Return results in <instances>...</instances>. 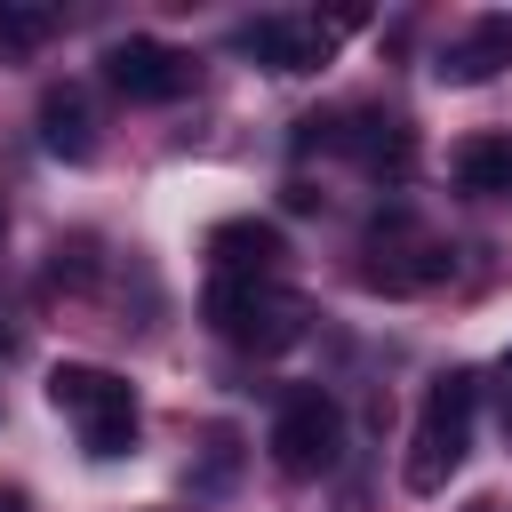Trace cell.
<instances>
[{
    "instance_id": "1",
    "label": "cell",
    "mask_w": 512,
    "mask_h": 512,
    "mask_svg": "<svg viewBox=\"0 0 512 512\" xmlns=\"http://www.w3.org/2000/svg\"><path fill=\"white\" fill-rule=\"evenodd\" d=\"M472 416H480V376H472V368L432 376V392H424V408H416V424H408V464H400V480H408L416 496H440V488H448V472H456L464 448H472Z\"/></svg>"
},
{
    "instance_id": "2",
    "label": "cell",
    "mask_w": 512,
    "mask_h": 512,
    "mask_svg": "<svg viewBox=\"0 0 512 512\" xmlns=\"http://www.w3.org/2000/svg\"><path fill=\"white\" fill-rule=\"evenodd\" d=\"M48 400H56V416H72V432H80V448L96 464L136 448V392H128V376L64 360V368H48Z\"/></svg>"
},
{
    "instance_id": "3",
    "label": "cell",
    "mask_w": 512,
    "mask_h": 512,
    "mask_svg": "<svg viewBox=\"0 0 512 512\" xmlns=\"http://www.w3.org/2000/svg\"><path fill=\"white\" fill-rule=\"evenodd\" d=\"M200 312L240 352H288L304 336V296H288L280 280H232V272H216L208 296H200Z\"/></svg>"
},
{
    "instance_id": "4",
    "label": "cell",
    "mask_w": 512,
    "mask_h": 512,
    "mask_svg": "<svg viewBox=\"0 0 512 512\" xmlns=\"http://www.w3.org/2000/svg\"><path fill=\"white\" fill-rule=\"evenodd\" d=\"M456 272V256H448V240H432L416 216H376L368 224V240H360V280L368 288H384V296H424V288H440Z\"/></svg>"
},
{
    "instance_id": "5",
    "label": "cell",
    "mask_w": 512,
    "mask_h": 512,
    "mask_svg": "<svg viewBox=\"0 0 512 512\" xmlns=\"http://www.w3.org/2000/svg\"><path fill=\"white\" fill-rule=\"evenodd\" d=\"M336 456H344V408L320 384L288 392L280 416H272V464L288 480H320V472H336Z\"/></svg>"
},
{
    "instance_id": "6",
    "label": "cell",
    "mask_w": 512,
    "mask_h": 512,
    "mask_svg": "<svg viewBox=\"0 0 512 512\" xmlns=\"http://www.w3.org/2000/svg\"><path fill=\"white\" fill-rule=\"evenodd\" d=\"M352 24H360L352 8L328 16V24H320V16H256V24H240V48H248L264 72H320Z\"/></svg>"
},
{
    "instance_id": "7",
    "label": "cell",
    "mask_w": 512,
    "mask_h": 512,
    "mask_svg": "<svg viewBox=\"0 0 512 512\" xmlns=\"http://www.w3.org/2000/svg\"><path fill=\"white\" fill-rule=\"evenodd\" d=\"M104 80H112L128 104H176V96L192 88V56H184V48H168V40L128 32V40H112V48H104Z\"/></svg>"
},
{
    "instance_id": "8",
    "label": "cell",
    "mask_w": 512,
    "mask_h": 512,
    "mask_svg": "<svg viewBox=\"0 0 512 512\" xmlns=\"http://www.w3.org/2000/svg\"><path fill=\"white\" fill-rule=\"evenodd\" d=\"M336 144H344L368 176H384V184H408V168H416V136H408L400 112H344V120H336Z\"/></svg>"
},
{
    "instance_id": "9",
    "label": "cell",
    "mask_w": 512,
    "mask_h": 512,
    "mask_svg": "<svg viewBox=\"0 0 512 512\" xmlns=\"http://www.w3.org/2000/svg\"><path fill=\"white\" fill-rule=\"evenodd\" d=\"M504 64H512V16H480L472 32H456V40L440 48L432 72H440L448 88H480V80H496Z\"/></svg>"
},
{
    "instance_id": "10",
    "label": "cell",
    "mask_w": 512,
    "mask_h": 512,
    "mask_svg": "<svg viewBox=\"0 0 512 512\" xmlns=\"http://www.w3.org/2000/svg\"><path fill=\"white\" fill-rule=\"evenodd\" d=\"M208 256H216V272H232V280H272L288 248H280V232H272V224L232 216V224H216V232H208Z\"/></svg>"
},
{
    "instance_id": "11",
    "label": "cell",
    "mask_w": 512,
    "mask_h": 512,
    "mask_svg": "<svg viewBox=\"0 0 512 512\" xmlns=\"http://www.w3.org/2000/svg\"><path fill=\"white\" fill-rule=\"evenodd\" d=\"M40 144H48L56 160H88V152H96V112H88V96H80L72 80H56V88L40 96Z\"/></svg>"
},
{
    "instance_id": "12",
    "label": "cell",
    "mask_w": 512,
    "mask_h": 512,
    "mask_svg": "<svg viewBox=\"0 0 512 512\" xmlns=\"http://www.w3.org/2000/svg\"><path fill=\"white\" fill-rule=\"evenodd\" d=\"M456 184H464V192H512V136H472V144H456Z\"/></svg>"
},
{
    "instance_id": "13",
    "label": "cell",
    "mask_w": 512,
    "mask_h": 512,
    "mask_svg": "<svg viewBox=\"0 0 512 512\" xmlns=\"http://www.w3.org/2000/svg\"><path fill=\"white\" fill-rule=\"evenodd\" d=\"M48 32H56V8H40V0H0V48H8V56H32Z\"/></svg>"
},
{
    "instance_id": "14",
    "label": "cell",
    "mask_w": 512,
    "mask_h": 512,
    "mask_svg": "<svg viewBox=\"0 0 512 512\" xmlns=\"http://www.w3.org/2000/svg\"><path fill=\"white\" fill-rule=\"evenodd\" d=\"M464 512H504V504H496V496H472V504H464Z\"/></svg>"
},
{
    "instance_id": "15",
    "label": "cell",
    "mask_w": 512,
    "mask_h": 512,
    "mask_svg": "<svg viewBox=\"0 0 512 512\" xmlns=\"http://www.w3.org/2000/svg\"><path fill=\"white\" fill-rule=\"evenodd\" d=\"M8 344H16V336H8V320H0V360H8Z\"/></svg>"
},
{
    "instance_id": "16",
    "label": "cell",
    "mask_w": 512,
    "mask_h": 512,
    "mask_svg": "<svg viewBox=\"0 0 512 512\" xmlns=\"http://www.w3.org/2000/svg\"><path fill=\"white\" fill-rule=\"evenodd\" d=\"M504 392H512V360H504ZM504 424H512V408H504Z\"/></svg>"
},
{
    "instance_id": "17",
    "label": "cell",
    "mask_w": 512,
    "mask_h": 512,
    "mask_svg": "<svg viewBox=\"0 0 512 512\" xmlns=\"http://www.w3.org/2000/svg\"><path fill=\"white\" fill-rule=\"evenodd\" d=\"M0 512H24V504H16V496H0Z\"/></svg>"
},
{
    "instance_id": "18",
    "label": "cell",
    "mask_w": 512,
    "mask_h": 512,
    "mask_svg": "<svg viewBox=\"0 0 512 512\" xmlns=\"http://www.w3.org/2000/svg\"><path fill=\"white\" fill-rule=\"evenodd\" d=\"M0 232H8V208H0Z\"/></svg>"
}]
</instances>
